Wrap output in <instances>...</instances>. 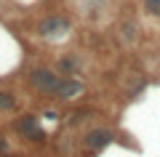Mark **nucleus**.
Segmentation results:
<instances>
[{"label":"nucleus","mask_w":160,"mask_h":157,"mask_svg":"<svg viewBox=\"0 0 160 157\" xmlns=\"http://www.w3.org/2000/svg\"><path fill=\"white\" fill-rule=\"evenodd\" d=\"M83 91H86V83L78 77H62V83H59V91L56 96H53V101H75L78 96H83Z\"/></svg>","instance_id":"nucleus-5"},{"label":"nucleus","mask_w":160,"mask_h":157,"mask_svg":"<svg viewBox=\"0 0 160 157\" xmlns=\"http://www.w3.org/2000/svg\"><path fill=\"white\" fill-rule=\"evenodd\" d=\"M83 56H80V53H62V56L56 59V72L62 75V77H75V75H80V69H83Z\"/></svg>","instance_id":"nucleus-6"},{"label":"nucleus","mask_w":160,"mask_h":157,"mask_svg":"<svg viewBox=\"0 0 160 157\" xmlns=\"http://www.w3.org/2000/svg\"><path fill=\"white\" fill-rule=\"evenodd\" d=\"M93 115H96V109H93V107H72L64 117H67V125H69V128H78V125L91 123Z\"/></svg>","instance_id":"nucleus-8"},{"label":"nucleus","mask_w":160,"mask_h":157,"mask_svg":"<svg viewBox=\"0 0 160 157\" xmlns=\"http://www.w3.org/2000/svg\"><path fill=\"white\" fill-rule=\"evenodd\" d=\"M16 112H19V96H16V91L0 85V117L16 115Z\"/></svg>","instance_id":"nucleus-7"},{"label":"nucleus","mask_w":160,"mask_h":157,"mask_svg":"<svg viewBox=\"0 0 160 157\" xmlns=\"http://www.w3.org/2000/svg\"><path fill=\"white\" fill-rule=\"evenodd\" d=\"M24 83L32 93L46 96V99H53L59 91V83H62V75L53 67H46V64H32V67L24 69Z\"/></svg>","instance_id":"nucleus-1"},{"label":"nucleus","mask_w":160,"mask_h":157,"mask_svg":"<svg viewBox=\"0 0 160 157\" xmlns=\"http://www.w3.org/2000/svg\"><path fill=\"white\" fill-rule=\"evenodd\" d=\"M11 130L24 141V144H46V130L40 128V117L32 112H22L11 120Z\"/></svg>","instance_id":"nucleus-2"},{"label":"nucleus","mask_w":160,"mask_h":157,"mask_svg":"<svg viewBox=\"0 0 160 157\" xmlns=\"http://www.w3.org/2000/svg\"><path fill=\"white\" fill-rule=\"evenodd\" d=\"M142 6H144V11H147L149 16L160 19V0H142Z\"/></svg>","instance_id":"nucleus-10"},{"label":"nucleus","mask_w":160,"mask_h":157,"mask_svg":"<svg viewBox=\"0 0 160 157\" xmlns=\"http://www.w3.org/2000/svg\"><path fill=\"white\" fill-rule=\"evenodd\" d=\"M0 157H11V139L6 128H0Z\"/></svg>","instance_id":"nucleus-9"},{"label":"nucleus","mask_w":160,"mask_h":157,"mask_svg":"<svg viewBox=\"0 0 160 157\" xmlns=\"http://www.w3.org/2000/svg\"><path fill=\"white\" fill-rule=\"evenodd\" d=\"M123 37H126V43H136V37H139L136 24H126V27H123Z\"/></svg>","instance_id":"nucleus-11"},{"label":"nucleus","mask_w":160,"mask_h":157,"mask_svg":"<svg viewBox=\"0 0 160 157\" xmlns=\"http://www.w3.org/2000/svg\"><path fill=\"white\" fill-rule=\"evenodd\" d=\"M69 32H72V22H69L67 16H59V13H51V16L40 19L38 27H35V35H38L40 40H48V43L67 37Z\"/></svg>","instance_id":"nucleus-4"},{"label":"nucleus","mask_w":160,"mask_h":157,"mask_svg":"<svg viewBox=\"0 0 160 157\" xmlns=\"http://www.w3.org/2000/svg\"><path fill=\"white\" fill-rule=\"evenodd\" d=\"M118 141V133H115L112 128H107V125H91V128L83 130V136H80V146L86 149V155H99V152H104L109 144H115Z\"/></svg>","instance_id":"nucleus-3"}]
</instances>
